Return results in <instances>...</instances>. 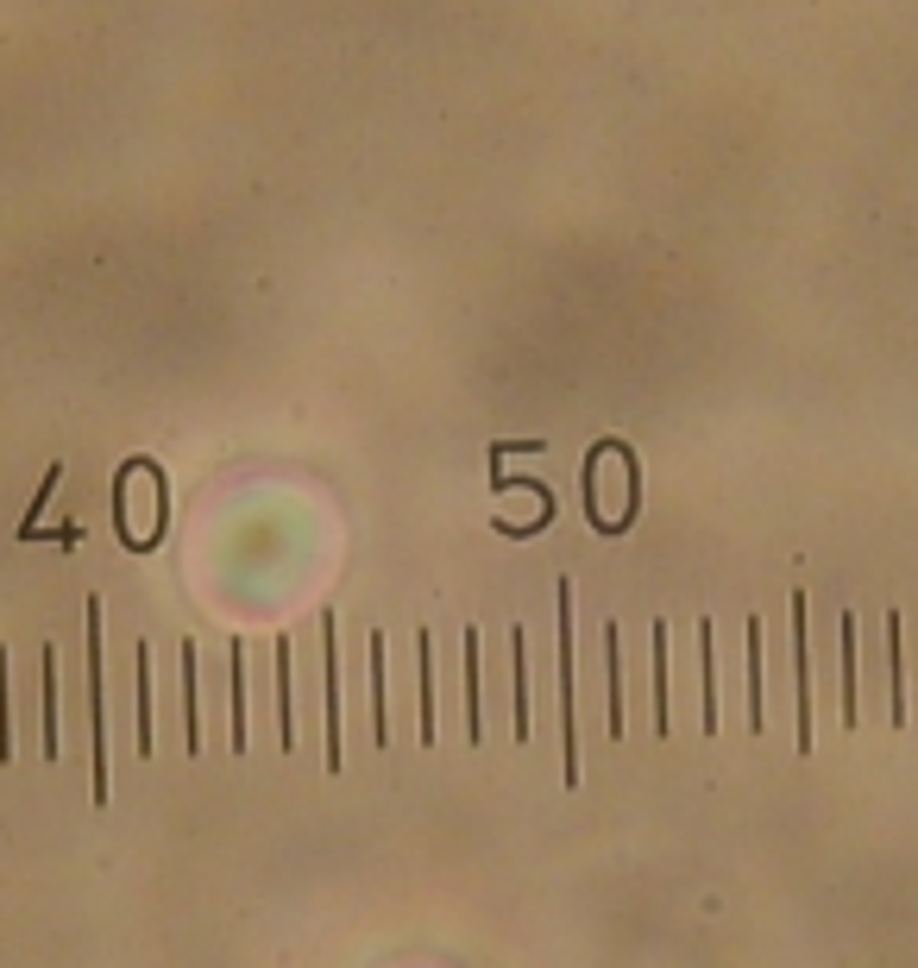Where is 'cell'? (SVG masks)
Here are the masks:
<instances>
[{
  "instance_id": "7",
  "label": "cell",
  "mask_w": 918,
  "mask_h": 968,
  "mask_svg": "<svg viewBox=\"0 0 918 968\" xmlns=\"http://www.w3.org/2000/svg\"><path fill=\"white\" fill-rule=\"evenodd\" d=\"M749 723L762 736V616H749Z\"/></svg>"
},
{
  "instance_id": "5",
  "label": "cell",
  "mask_w": 918,
  "mask_h": 968,
  "mask_svg": "<svg viewBox=\"0 0 918 968\" xmlns=\"http://www.w3.org/2000/svg\"><path fill=\"white\" fill-rule=\"evenodd\" d=\"M698 666H705V736L717 730V641H711V616L698 623Z\"/></svg>"
},
{
  "instance_id": "8",
  "label": "cell",
  "mask_w": 918,
  "mask_h": 968,
  "mask_svg": "<svg viewBox=\"0 0 918 968\" xmlns=\"http://www.w3.org/2000/svg\"><path fill=\"white\" fill-rule=\"evenodd\" d=\"M278 730L283 748H296V717H290V636H278Z\"/></svg>"
},
{
  "instance_id": "10",
  "label": "cell",
  "mask_w": 918,
  "mask_h": 968,
  "mask_svg": "<svg viewBox=\"0 0 918 968\" xmlns=\"http://www.w3.org/2000/svg\"><path fill=\"white\" fill-rule=\"evenodd\" d=\"M655 736H667V623H655Z\"/></svg>"
},
{
  "instance_id": "9",
  "label": "cell",
  "mask_w": 918,
  "mask_h": 968,
  "mask_svg": "<svg viewBox=\"0 0 918 968\" xmlns=\"http://www.w3.org/2000/svg\"><path fill=\"white\" fill-rule=\"evenodd\" d=\"M157 736H152V654L139 648V755H152Z\"/></svg>"
},
{
  "instance_id": "4",
  "label": "cell",
  "mask_w": 918,
  "mask_h": 968,
  "mask_svg": "<svg viewBox=\"0 0 918 968\" xmlns=\"http://www.w3.org/2000/svg\"><path fill=\"white\" fill-rule=\"evenodd\" d=\"M843 723H862V698H856V616H843Z\"/></svg>"
},
{
  "instance_id": "6",
  "label": "cell",
  "mask_w": 918,
  "mask_h": 968,
  "mask_svg": "<svg viewBox=\"0 0 918 968\" xmlns=\"http://www.w3.org/2000/svg\"><path fill=\"white\" fill-rule=\"evenodd\" d=\"M604 680H611V736H623V661H616V623L604 616Z\"/></svg>"
},
{
  "instance_id": "12",
  "label": "cell",
  "mask_w": 918,
  "mask_h": 968,
  "mask_svg": "<svg viewBox=\"0 0 918 968\" xmlns=\"http://www.w3.org/2000/svg\"><path fill=\"white\" fill-rule=\"evenodd\" d=\"M57 648H45V755L57 762Z\"/></svg>"
},
{
  "instance_id": "1",
  "label": "cell",
  "mask_w": 918,
  "mask_h": 968,
  "mask_svg": "<svg viewBox=\"0 0 918 968\" xmlns=\"http://www.w3.org/2000/svg\"><path fill=\"white\" fill-rule=\"evenodd\" d=\"M89 711H95V805H107V673H102V604H89Z\"/></svg>"
},
{
  "instance_id": "13",
  "label": "cell",
  "mask_w": 918,
  "mask_h": 968,
  "mask_svg": "<svg viewBox=\"0 0 918 968\" xmlns=\"http://www.w3.org/2000/svg\"><path fill=\"white\" fill-rule=\"evenodd\" d=\"M466 736L479 742V636H466Z\"/></svg>"
},
{
  "instance_id": "14",
  "label": "cell",
  "mask_w": 918,
  "mask_h": 968,
  "mask_svg": "<svg viewBox=\"0 0 918 968\" xmlns=\"http://www.w3.org/2000/svg\"><path fill=\"white\" fill-rule=\"evenodd\" d=\"M372 742H390L384 736V636H372Z\"/></svg>"
},
{
  "instance_id": "3",
  "label": "cell",
  "mask_w": 918,
  "mask_h": 968,
  "mask_svg": "<svg viewBox=\"0 0 918 968\" xmlns=\"http://www.w3.org/2000/svg\"><path fill=\"white\" fill-rule=\"evenodd\" d=\"M792 648H799V748L812 755V623H805V598H792Z\"/></svg>"
},
{
  "instance_id": "15",
  "label": "cell",
  "mask_w": 918,
  "mask_h": 968,
  "mask_svg": "<svg viewBox=\"0 0 918 968\" xmlns=\"http://www.w3.org/2000/svg\"><path fill=\"white\" fill-rule=\"evenodd\" d=\"M0 762H13V698H7V648H0Z\"/></svg>"
},
{
  "instance_id": "2",
  "label": "cell",
  "mask_w": 918,
  "mask_h": 968,
  "mask_svg": "<svg viewBox=\"0 0 918 968\" xmlns=\"http://www.w3.org/2000/svg\"><path fill=\"white\" fill-rule=\"evenodd\" d=\"M561 780L579 787V736H573V591L561 579Z\"/></svg>"
},
{
  "instance_id": "16",
  "label": "cell",
  "mask_w": 918,
  "mask_h": 968,
  "mask_svg": "<svg viewBox=\"0 0 918 968\" xmlns=\"http://www.w3.org/2000/svg\"><path fill=\"white\" fill-rule=\"evenodd\" d=\"M415 654H422V742H434V686H428V636L415 641Z\"/></svg>"
},
{
  "instance_id": "11",
  "label": "cell",
  "mask_w": 918,
  "mask_h": 968,
  "mask_svg": "<svg viewBox=\"0 0 918 968\" xmlns=\"http://www.w3.org/2000/svg\"><path fill=\"white\" fill-rule=\"evenodd\" d=\"M233 748H246V648L233 641Z\"/></svg>"
}]
</instances>
